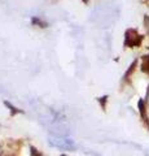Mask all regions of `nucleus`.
Segmentation results:
<instances>
[{
    "mask_svg": "<svg viewBox=\"0 0 149 156\" xmlns=\"http://www.w3.org/2000/svg\"><path fill=\"white\" fill-rule=\"evenodd\" d=\"M61 156H66V155H61Z\"/></svg>",
    "mask_w": 149,
    "mask_h": 156,
    "instance_id": "10",
    "label": "nucleus"
},
{
    "mask_svg": "<svg viewBox=\"0 0 149 156\" xmlns=\"http://www.w3.org/2000/svg\"><path fill=\"white\" fill-rule=\"evenodd\" d=\"M141 70L144 73L149 74V53L145 56H143V62H141Z\"/></svg>",
    "mask_w": 149,
    "mask_h": 156,
    "instance_id": "5",
    "label": "nucleus"
},
{
    "mask_svg": "<svg viewBox=\"0 0 149 156\" xmlns=\"http://www.w3.org/2000/svg\"><path fill=\"white\" fill-rule=\"evenodd\" d=\"M31 22L34 23V25H38L40 27H48V23L46 21H43L42 18H38V17H32L31 18Z\"/></svg>",
    "mask_w": 149,
    "mask_h": 156,
    "instance_id": "7",
    "label": "nucleus"
},
{
    "mask_svg": "<svg viewBox=\"0 0 149 156\" xmlns=\"http://www.w3.org/2000/svg\"><path fill=\"white\" fill-rule=\"evenodd\" d=\"M137 107H139V111H140V116H141V119L143 121L145 122V125L149 128V120H148V116H147V108H145V101H144L143 99L139 100V103H137Z\"/></svg>",
    "mask_w": 149,
    "mask_h": 156,
    "instance_id": "3",
    "label": "nucleus"
},
{
    "mask_svg": "<svg viewBox=\"0 0 149 156\" xmlns=\"http://www.w3.org/2000/svg\"><path fill=\"white\" fill-rule=\"evenodd\" d=\"M30 156H42V155L35 147H30Z\"/></svg>",
    "mask_w": 149,
    "mask_h": 156,
    "instance_id": "9",
    "label": "nucleus"
},
{
    "mask_svg": "<svg viewBox=\"0 0 149 156\" xmlns=\"http://www.w3.org/2000/svg\"><path fill=\"white\" fill-rule=\"evenodd\" d=\"M136 64H137V60H134V61H132V64L128 66L127 72L124 73V76H123V80H124V81H127V80H128V77L134 73V70H135V68H136Z\"/></svg>",
    "mask_w": 149,
    "mask_h": 156,
    "instance_id": "4",
    "label": "nucleus"
},
{
    "mask_svg": "<svg viewBox=\"0 0 149 156\" xmlns=\"http://www.w3.org/2000/svg\"><path fill=\"white\" fill-rule=\"evenodd\" d=\"M48 143L52 147L60 148V150H65V151H75L76 150V144L73 139L69 138H59V136H51L48 138Z\"/></svg>",
    "mask_w": 149,
    "mask_h": 156,
    "instance_id": "2",
    "label": "nucleus"
},
{
    "mask_svg": "<svg viewBox=\"0 0 149 156\" xmlns=\"http://www.w3.org/2000/svg\"><path fill=\"white\" fill-rule=\"evenodd\" d=\"M144 37L141 34H139L136 29H127L124 33V41L123 44L127 48H132V47H140L143 43Z\"/></svg>",
    "mask_w": 149,
    "mask_h": 156,
    "instance_id": "1",
    "label": "nucleus"
},
{
    "mask_svg": "<svg viewBox=\"0 0 149 156\" xmlns=\"http://www.w3.org/2000/svg\"><path fill=\"white\" fill-rule=\"evenodd\" d=\"M99 101H100V104L103 105V109H105V107H107V101H108V95H105L103 98H99Z\"/></svg>",
    "mask_w": 149,
    "mask_h": 156,
    "instance_id": "8",
    "label": "nucleus"
},
{
    "mask_svg": "<svg viewBox=\"0 0 149 156\" xmlns=\"http://www.w3.org/2000/svg\"><path fill=\"white\" fill-rule=\"evenodd\" d=\"M4 104H5V105L8 107V109L11 111V115H12V116L17 115V113H22V112H23L22 109H18V108H16V107H14L12 103H9V101H7V100L4 101Z\"/></svg>",
    "mask_w": 149,
    "mask_h": 156,
    "instance_id": "6",
    "label": "nucleus"
}]
</instances>
